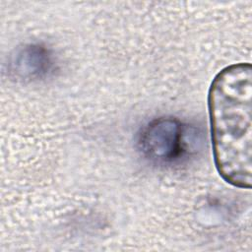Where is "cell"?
<instances>
[{
	"mask_svg": "<svg viewBox=\"0 0 252 252\" xmlns=\"http://www.w3.org/2000/svg\"><path fill=\"white\" fill-rule=\"evenodd\" d=\"M215 163L228 183L250 188L252 183V68L249 63L222 69L208 96Z\"/></svg>",
	"mask_w": 252,
	"mask_h": 252,
	"instance_id": "cell-1",
	"label": "cell"
},
{
	"mask_svg": "<svg viewBox=\"0 0 252 252\" xmlns=\"http://www.w3.org/2000/svg\"><path fill=\"white\" fill-rule=\"evenodd\" d=\"M180 128L172 119H160L148 127L144 144L146 150L157 158L173 157L179 148Z\"/></svg>",
	"mask_w": 252,
	"mask_h": 252,
	"instance_id": "cell-2",
	"label": "cell"
}]
</instances>
